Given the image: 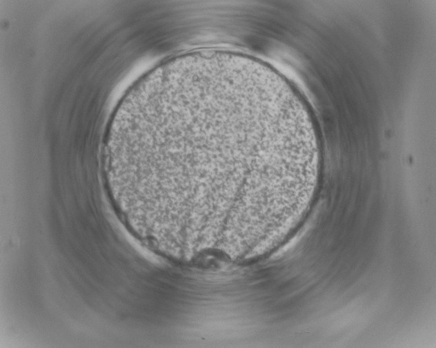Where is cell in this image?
I'll return each mask as SVG.
<instances>
[{
  "instance_id": "cell-1",
  "label": "cell",
  "mask_w": 436,
  "mask_h": 348,
  "mask_svg": "<svg viewBox=\"0 0 436 348\" xmlns=\"http://www.w3.org/2000/svg\"><path fill=\"white\" fill-rule=\"evenodd\" d=\"M303 153L286 81L252 57L206 50L170 59L124 97L110 171L121 192L161 221L225 229L277 209Z\"/></svg>"
}]
</instances>
